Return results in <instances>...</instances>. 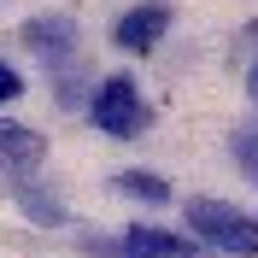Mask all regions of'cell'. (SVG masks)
<instances>
[{"label":"cell","instance_id":"obj_4","mask_svg":"<svg viewBox=\"0 0 258 258\" xmlns=\"http://www.w3.org/2000/svg\"><path fill=\"white\" fill-rule=\"evenodd\" d=\"M94 252H117V258H194L200 252V241L194 235H170V229H123L117 241H94Z\"/></svg>","mask_w":258,"mask_h":258},{"label":"cell","instance_id":"obj_3","mask_svg":"<svg viewBox=\"0 0 258 258\" xmlns=\"http://www.w3.org/2000/svg\"><path fill=\"white\" fill-rule=\"evenodd\" d=\"M24 47L47 64L53 77H59V71H71V64H77V18H64V12L30 18V24H24Z\"/></svg>","mask_w":258,"mask_h":258},{"label":"cell","instance_id":"obj_9","mask_svg":"<svg viewBox=\"0 0 258 258\" xmlns=\"http://www.w3.org/2000/svg\"><path fill=\"white\" fill-rule=\"evenodd\" d=\"M235 164H241L246 182L258 188V129H241V135H235Z\"/></svg>","mask_w":258,"mask_h":258},{"label":"cell","instance_id":"obj_8","mask_svg":"<svg viewBox=\"0 0 258 258\" xmlns=\"http://www.w3.org/2000/svg\"><path fill=\"white\" fill-rule=\"evenodd\" d=\"M18 206H24V217H35V223H64V206L47 188H18Z\"/></svg>","mask_w":258,"mask_h":258},{"label":"cell","instance_id":"obj_2","mask_svg":"<svg viewBox=\"0 0 258 258\" xmlns=\"http://www.w3.org/2000/svg\"><path fill=\"white\" fill-rule=\"evenodd\" d=\"M88 117H94V129L129 141V135L147 129V100H141V88H135L129 77H106L94 94H88Z\"/></svg>","mask_w":258,"mask_h":258},{"label":"cell","instance_id":"obj_7","mask_svg":"<svg viewBox=\"0 0 258 258\" xmlns=\"http://www.w3.org/2000/svg\"><path fill=\"white\" fill-rule=\"evenodd\" d=\"M112 188H117V194H129V200H141V206H170V182L153 176V170H123Z\"/></svg>","mask_w":258,"mask_h":258},{"label":"cell","instance_id":"obj_1","mask_svg":"<svg viewBox=\"0 0 258 258\" xmlns=\"http://www.w3.org/2000/svg\"><path fill=\"white\" fill-rule=\"evenodd\" d=\"M188 229H194L200 246H217V252H235V258H258V217H246L241 206L188 200Z\"/></svg>","mask_w":258,"mask_h":258},{"label":"cell","instance_id":"obj_10","mask_svg":"<svg viewBox=\"0 0 258 258\" xmlns=\"http://www.w3.org/2000/svg\"><path fill=\"white\" fill-rule=\"evenodd\" d=\"M18 94H24V77H18L12 64H0V106H12Z\"/></svg>","mask_w":258,"mask_h":258},{"label":"cell","instance_id":"obj_6","mask_svg":"<svg viewBox=\"0 0 258 258\" xmlns=\"http://www.w3.org/2000/svg\"><path fill=\"white\" fill-rule=\"evenodd\" d=\"M41 159H47V141L30 123H0V176L18 182V176H30Z\"/></svg>","mask_w":258,"mask_h":258},{"label":"cell","instance_id":"obj_5","mask_svg":"<svg viewBox=\"0 0 258 258\" xmlns=\"http://www.w3.org/2000/svg\"><path fill=\"white\" fill-rule=\"evenodd\" d=\"M164 30H170V6H164V0H141V6H129L112 24V41L123 53H153Z\"/></svg>","mask_w":258,"mask_h":258},{"label":"cell","instance_id":"obj_11","mask_svg":"<svg viewBox=\"0 0 258 258\" xmlns=\"http://www.w3.org/2000/svg\"><path fill=\"white\" fill-rule=\"evenodd\" d=\"M246 88H252V100H258V64H252V82H246Z\"/></svg>","mask_w":258,"mask_h":258}]
</instances>
